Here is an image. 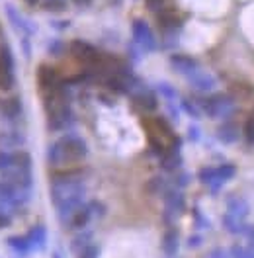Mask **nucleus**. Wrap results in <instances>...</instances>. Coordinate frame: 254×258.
Listing matches in <instances>:
<instances>
[{
  "label": "nucleus",
  "mask_w": 254,
  "mask_h": 258,
  "mask_svg": "<svg viewBox=\"0 0 254 258\" xmlns=\"http://www.w3.org/2000/svg\"><path fill=\"white\" fill-rule=\"evenodd\" d=\"M202 242H204V237H202V235H196V237H192L190 241H188V244H190V246H198V244H202Z\"/></svg>",
  "instance_id": "nucleus-32"
},
{
  "label": "nucleus",
  "mask_w": 254,
  "mask_h": 258,
  "mask_svg": "<svg viewBox=\"0 0 254 258\" xmlns=\"http://www.w3.org/2000/svg\"><path fill=\"white\" fill-rule=\"evenodd\" d=\"M133 37L137 43H141L145 49H155V39H153V33L149 30V26L145 24L143 20H137L133 24Z\"/></svg>",
  "instance_id": "nucleus-5"
},
{
  "label": "nucleus",
  "mask_w": 254,
  "mask_h": 258,
  "mask_svg": "<svg viewBox=\"0 0 254 258\" xmlns=\"http://www.w3.org/2000/svg\"><path fill=\"white\" fill-rule=\"evenodd\" d=\"M12 162H14V157H12V155H8V153H0V170L10 168Z\"/></svg>",
  "instance_id": "nucleus-26"
},
{
  "label": "nucleus",
  "mask_w": 254,
  "mask_h": 258,
  "mask_svg": "<svg viewBox=\"0 0 254 258\" xmlns=\"http://www.w3.org/2000/svg\"><path fill=\"white\" fill-rule=\"evenodd\" d=\"M172 67H174L178 73H182V75H190V73H194L196 69H198V63L194 61V59H190V57H184V55H174L172 57Z\"/></svg>",
  "instance_id": "nucleus-15"
},
{
  "label": "nucleus",
  "mask_w": 254,
  "mask_h": 258,
  "mask_svg": "<svg viewBox=\"0 0 254 258\" xmlns=\"http://www.w3.org/2000/svg\"><path fill=\"white\" fill-rule=\"evenodd\" d=\"M237 174V166L235 164H221V166H217V184H225L227 180H231V178Z\"/></svg>",
  "instance_id": "nucleus-20"
},
{
  "label": "nucleus",
  "mask_w": 254,
  "mask_h": 258,
  "mask_svg": "<svg viewBox=\"0 0 254 258\" xmlns=\"http://www.w3.org/2000/svg\"><path fill=\"white\" fill-rule=\"evenodd\" d=\"M147 8L153 12H160L164 8V0H147Z\"/></svg>",
  "instance_id": "nucleus-30"
},
{
  "label": "nucleus",
  "mask_w": 254,
  "mask_h": 258,
  "mask_svg": "<svg viewBox=\"0 0 254 258\" xmlns=\"http://www.w3.org/2000/svg\"><path fill=\"white\" fill-rule=\"evenodd\" d=\"M45 110H47V123L51 129H63L71 123L69 98L59 86L45 94Z\"/></svg>",
  "instance_id": "nucleus-1"
},
{
  "label": "nucleus",
  "mask_w": 254,
  "mask_h": 258,
  "mask_svg": "<svg viewBox=\"0 0 254 258\" xmlns=\"http://www.w3.org/2000/svg\"><path fill=\"white\" fill-rule=\"evenodd\" d=\"M227 211H231V213H235L238 217L246 219L248 213H250V206H248V202H246L244 198H240V196H231V198L227 200Z\"/></svg>",
  "instance_id": "nucleus-9"
},
{
  "label": "nucleus",
  "mask_w": 254,
  "mask_h": 258,
  "mask_svg": "<svg viewBox=\"0 0 254 258\" xmlns=\"http://www.w3.org/2000/svg\"><path fill=\"white\" fill-rule=\"evenodd\" d=\"M133 106L139 112H155L157 110V96L153 92H139L133 96Z\"/></svg>",
  "instance_id": "nucleus-8"
},
{
  "label": "nucleus",
  "mask_w": 254,
  "mask_h": 258,
  "mask_svg": "<svg viewBox=\"0 0 254 258\" xmlns=\"http://www.w3.org/2000/svg\"><path fill=\"white\" fill-rule=\"evenodd\" d=\"M90 241H92V233H80V235H77V237L73 239L71 248H73L75 252H80L84 246H88V244H90Z\"/></svg>",
  "instance_id": "nucleus-21"
},
{
  "label": "nucleus",
  "mask_w": 254,
  "mask_h": 258,
  "mask_svg": "<svg viewBox=\"0 0 254 258\" xmlns=\"http://www.w3.org/2000/svg\"><path fill=\"white\" fill-rule=\"evenodd\" d=\"M231 258H254V246H238V244H235V246H231Z\"/></svg>",
  "instance_id": "nucleus-22"
},
{
  "label": "nucleus",
  "mask_w": 254,
  "mask_h": 258,
  "mask_svg": "<svg viewBox=\"0 0 254 258\" xmlns=\"http://www.w3.org/2000/svg\"><path fill=\"white\" fill-rule=\"evenodd\" d=\"M86 157V145L80 137H63L55 145L49 147L51 164H71Z\"/></svg>",
  "instance_id": "nucleus-2"
},
{
  "label": "nucleus",
  "mask_w": 254,
  "mask_h": 258,
  "mask_svg": "<svg viewBox=\"0 0 254 258\" xmlns=\"http://www.w3.org/2000/svg\"><path fill=\"white\" fill-rule=\"evenodd\" d=\"M223 227H225V231L231 233V235H240V231H242V227H244V219L235 215V213H231V211H227V213L223 215Z\"/></svg>",
  "instance_id": "nucleus-13"
},
{
  "label": "nucleus",
  "mask_w": 254,
  "mask_h": 258,
  "mask_svg": "<svg viewBox=\"0 0 254 258\" xmlns=\"http://www.w3.org/2000/svg\"><path fill=\"white\" fill-rule=\"evenodd\" d=\"M71 53H73V57L77 61H80V63L84 64H96V61L100 59L98 51L90 43H84V41H75L71 45Z\"/></svg>",
  "instance_id": "nucleus-4"
},
{
  "label": "nucleus",
  "mask_w": 254,
  "mask_h": 258,
  "mask_svg": "<svg viewBox=\"0 0 254 258\" xmlns=\"http://www.w3.org/2000/svg\"><path fill=\"white\" fill-rule=\"evenodd\" d=\"M182 108L190 113L192 117H200V113H202L200 110H198V106H194L190 100H184V102H182Z\"/></svg>",
  "instance_id": "nucleus-27"
},
{
  "label": "nucleus",
  "mask_w": 254,
  "mask_h": 258,
  "mask_svg": "<svg viewBox=\"0 0 254 258\" xmlns=\"http://www.w3.org/2000/svg\"><path fill=\"white\" fill-rule=\"evenodd\" d=\"M160 24L166 26V28H172L178 24V20H176L174 14H160Z\"/></svg>",
  "instance_id": "nucleus-29"
},
{
  "label": "nucleus",
  "mask_w": 254,
  "mask_h": 258,
  "mask_svg": "<svg viewBox=\"0 0 254 258\" xmlns=\"http://www.w3.org/2000/svg\"><path fill=\"white\" fill-rule=\"evenodd\" d=\"M207 258H231V254L225 252L223 248H213V250L207 254Z\"/></svg>",
  "instance_id": "nucleus-31"
},
{
  "label": "nucleus",
  "mask_w": 254,
  "mask_h": 258,
  "mask_svg": "<svg viewBox=\"0 0 254 258\" xmlns=\"http://www.w3.org/2000/svg\"><path fill=\"white\" fill-rule=\"evenodd\" d=\"M160 90H164V92H166L164 96H168V98H172V96H174V90H172L170 86H166V84H160Z\"/></svg>",
  "instance_id": "nucleus-34"
},
{
  "label": "nucleus",
  "mask_w": 254,
  "mask_h": 258,
  "mask_svg": "<svg viewBox=\"0 0 254 258\" xmlns=\"http://www.w3.org/2000/svg\"><path fill=\"white\" fill-rule=\"evenodd\" d=\"M75 2H77V4H88L90 0H75Z\"/></svg>",
  "instance_id": "nucleus-35"
},
{
  "label": "nucleus",
  "mask_w": 254,
  "mask_h": 258,
  "mask_svg": "<svg viewBox=\"0 0 254 258\" xmlns=\"http://www.w3.org/2000/svg\"><path fill=\"white\" fill-rule=\"evenodd\" d=\"M98 256H100V248L96 244H88V246H84L79 252V258H98Z\"/></svg>",
  "instance_id": "nucleus-23"
},
{
  "label": "nucleus",
  "mask_w": 254,
  "mask_h": 258,
  "mask_svg": "<svg viewBox=\"0 0 254 258\" xmlns=\"http://www.w3.org/2000/svg\"><path fill=\"white\" fill-rule=\"evenodd\" d=\"M180 155H178V151L176 149H170V151H166L164 153V157H162V168H166V170H176L178 166H180Z\"/></svg>",
  "instance_id": "nucleus-19"
},
{
  "label": "nucleus",
  "mask_w": 254,
  "mask_h": 258,
  "mask_svg": "<svg viewBox=\"0 0 254 258\" xmlns=\"http://www.w3.org/2000/svg\"><path fill=\"white\" fill-rule=\"evenodd\" d=\"M238 125L237 123H223L221 127L217 129V139L225 143V145H231V143H237L238 141Z\"/></svg>",
  "instance_id": "nucleus-11"
},
{
  "label": "nucleus",
  "mask_w": 254,
  "mask_h": 258,
  "mask_svg": "<svg viewBox=\"0 0 254 258\" xmlns=\"http://www.w3.org/2000/svg\"><path fill=\"white\" fill-rule=\"evenodd\" d=\"M162 188H164V180H162V178H155V180L149 182V190H151L153 194L162 192Z\"/></svg>",
  "instance_id": "nucleus-28"
},
{
  "label": "nucleus",
  "mask_w": 254,
  "mask_h": 258,
  "mask_svg": "<svg viewBox=\"0 0 254 258\" xmlns=\"http://www.w3.org/2000/svg\"><path fill=\"white\" fill-rule=\"evenodd\" d=\"M37 79H39V84H41V88H43L45 92H49V90H53V88L59 86L57 73H55L51 67H41L39 73H37Z\"/></svg>",
  "instance_id": "nucleus-10"
},
{
  "label": "nucleus",
  "mask_w": 254,
  "mask_h": 258,
  "mask_svg": "<svg viewBox=\"0 0 254 258\" xmlns=\"http://www.w3.org/2000/svg\"><path fill=\"white\" fill-rule=\"evenodd\" d=\"M90 217H92L90 206H82V208H79V210L73 213V217H71V227L80 229V227H84L90 221Z\"/></svg>",
  "instance_id": "nucleus-16"
},
{
  "label": "nucleus",
  "mask_w": 254,
  "mask_h": 258,
  "mask_svg": "<svg viewBox=\"0 0 254 258\" xmlns=\"http://www.w3.org/2000/svg\"><path fill=\"white\" fill-rule=\"evenodd\" d=\"M53 258H61V256H59V254H55V256H53Z\"/></svg>",
  "instance_id": "nucleus-36"
},
{
  "label": "nucleus",
  "mask_w": 254,
  "mask_h": 258,
  "mask_svg": "<svg viewBox=\"0 0 254 258\" xmlns=\"http://www.w3.org/2000/svg\"><path fill=\"white\" fill-rule=\"evenodd\" d=\"M244 137H246L248 143L254 145V113L248 117V121H246V125H244Z\"/></svg>",
  "instance_id": "nucleus-25"
},
{
  "label": "nucleus",
  "mask_w": 254,
  "mask_h": 258,
  "mask_svg": "<svg viewBox=\"0 0 254 258\" xmlns=\"http://www.w3.org/2000/svg\"><path fill=\"white\" fill-rule=\"evenodd\" d=\"M10 225V217L6 215V213H0V229L2 227H8Z\"/></svg>",
  "instance_id": "nucleus-33"
},
{
  "label": "nucleus",
  "mask_w": 254,
  "mask_h": 258,
  "mask_svg": "<svg viewBox=\"0 0 254 258\" xmlns=\"http://www.w3.org/2000/svg\"><path fill=\"white\" fill-rule=\"evenodd\" d=\"M12 84H14L12 63H10V57L6 53H2V57H0V88L2 90H10Z\"/></svg>",
  "instance_id": "nucleus-7"
},
{
  "label": "nucleus",
  "mask_w": 254,
  "mask_h": 258,
  "mask_svg": "<svg viewBox=\"0 0 254 258\" xmlns=\"http://www.w3.org/2000/svg\"><path fill=\"white\" fill-rule=\"evenodd\" d=\"M8 244H10L16 252H20V254H30V250L33 248L28 237H12V239H8Z\"/></svg>",
  "instance_id": "nucleus-18"
},
{
  "label": "nucleus",
  "mask_w": 254,
  "mask_h": 258,
  "mask_svg": "<svg viewBox=\"0 0 254 258\" xmlns=\"http://www.w3.org/2000/svg\"><path fill=\"white\" fill-rule=\"evenodd\" d=\"M28 2H32V4H33V2H35V0H28Z\"/></svg>",
  "instance_id": "nucleus-37"
},
{
  "label": "nucleus",
  "mask_w": 254,
  "mask_h": 258,
  "mask_svg": "<svg viewBox=\"0 0 254 258\" xmlns=\"http://www.w3.org/2000/svg\"><path fill=\"white\" fill-rule=\"evenodd\" d=\"M188 79H190V82L196 86V88H198V90H204V92L213 90V86H215V79H213L209 73L202 71L200 67H198L194 73H190V75H188Z\"/></svg>",
  "instance_id": "nucleus-6"
},
{
  "label": "nucleus",
  "mask_w": 254,
  "mask_h": 258,
  "mask_svg": "<svg viewBox=\"0 0 254 258\" xmlns=\"http://www.w3.org/2000/svg\"><path fill=\"white\" fill-rule=\"evenodd\" d=\"M28 239H30L33 248H43L45 246V239H47L45 237V227H33L32 231H30V235H28Z\"/></svg>",
  "instance_id": "nucleus-17"
},
{
  "label": "nucleus",
  "mask_w": 254,
  "mask_h": 258,
  "mask_svg": "<svg viewBox=\"0 0 254 258\" xmlns=\"http://www.w3.org/2000/svg\"><path fill=\"white\" fill-rule=\"evenodd\" d=\"M178 246H180V239H178V233L174 229H168L162 237V250L166 256H176L178 254Z\"/></svg>",
  "instance_id": "nucleus-12"
},
{
  "label": "nucleus",
  "mask_w": 254,
  "mask_h": 258,
  "mask_svg": "<svg viewBox=\"0 0 254 258\" xmlns=\"http://www.w3.org/2000/svg\"><path fill=\"white\" fill-rule=\"evenodd\" d=\"M166 210L172 215H178L180 211L184 210V196L178 190H168L166 192Z\"/></svg>",
  "instance_id": "nucleus-14"
},
{
  "label": "nucleus",
  "mask_w": 254,
  "mask_h": 258,
  "mask_svg": "<svg viewBox=\"0 0 254 258\" xmlns=\"http://www.w3.org/2000/svg\"><path fill=\"white\" fill-rule=\"evenodd\" d=\"M240 235L244 237V241H246V244H248V246H254V225L244 223L242 231H240Z\"/></svg>",
  "instance_id": "nucleus-24"
},
{
  "label": "nucleus",
  "mask_w": 254,
  "mask_h": 258,
  "mask_svg": "<svg viewBox=\"0 0 254 258\" xmlns=\"http://www.w3.org/2000/svg\"><path fill=\"white\" fill-rule=\"evenodd\" d=\"M202 108L207 115L211 117H219V119H225L229 117L231 113H235V100L231 94H213V96L202 100Z\"/></svg>",
  "instance_id": "nucleus-3"
}]
</instances>
